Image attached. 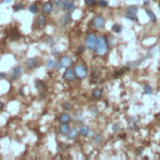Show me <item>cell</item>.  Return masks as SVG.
Listing matches in <instances>:
<instances>
[{
    "label": "cell",
    "mask_w": 160,
    "mask_h": 160,
    "mask_svg": "<svg viewBox=\"0 0 160 160\" xmlns=\"http://www.w3.org/2000/svg\"><path fill=\"white\" fill-rule=\"evenodd\" d=\"M108 50H109V41L106 40L105 36H100L98 39V44H97V48H95L94 51L97 53L98 55L103 56L108 53Z\"/></svg>",
    "instance_id": "6da1fadb"
},
{
    "label": "cell",
    "mask_w": 160,
    "mask_h": 160,
    "mask_svg": "<svg viewBox=\"0 0 160 160\" xmlns=\"http://www.w3.org/2000/svg\"><path fill=\"white\" fill-rule=\"evenodd\" d=\"M98 36L95 34H88L86 38H85V46H86V49L89 50H95V48H97V44H98Z\"/></svg>",
    "instance_id": "7a4b0ae2"
},
{
    "label": "cell",
    "mask_w": 160,
    "mask_h": 160,
    "mask_svg": "<svg viewBox=\"0 0 160 160\" xmlns=\"http://www.w3.org/2000/svg\"><path fill=\"white\" fill-rule=\"evenodd\" d=\"M73 65V59L70 56H68V55H64L61 56L59 60L56 61V69H60V68H70Z\"/></svg>",
    "instance_id": "3957f363"
},
{
    "label": "cell",
    "mask_w": 160,
    "mask_h": 160,
    "mask_svg": "<svg viewBox=\"0 0 160 160\" xmlns=\"http://www.w3.org/2000/svg\"><path fill=\"white\" fill-rule=\"evenodd\" d=\"M75 74H76V78L83 80L88 76V68L84 65V64H76L75 65Z\"/></svg>",
    "instance_id": "277c9868"
},
{
    "label": "cell",
    "mask_w": 160,
    "mask_h": 160,
    "mask_svg": "<svg viewBox=\"0 0 160 160\" xmlns=\"http://www.w3.org/2000/svg\"><path fill=\"white\" fill-rule=\"evenodd\" d=\"M125 18L131 21H138V6L131 5V6L128 8L125 13Z\"/></svg>",
    "instance_id": "5b68a950"
},
{
    "label": "cell",
    "mask_w": 160,
    "mask_h": 160,
    "mask_svg": "<svg viewBox=\"0 0 160 160\" xmlns=\"http://www.w3.org/2000/svg\"><path fill=\"white\" fill-rule=\"evenodd\" d=\"M63 79L68 83H73L74 80L76 79V74H75V69H71V68H66V70L64 71V75Z\"/></svg>",
    "instance_id": "8992f818"
},
{
    "label": "cell",
    "mask_w": 160,
    "mask_h": 160,
    "mask_svg": "<svg viewBox=\"0 0 160 160\" xmlns=\"http://www.w3.org/2000/svg\"><path fill=\"white\" fill-rule=\"evenodd\" d=\"M92 24H93L94 28H97V29H103L104 26H105V19H104V17H101V15H97V17H94V18H93Z\"/></svg>",
    "instance_id": "52a82bcc"
},
{
    "label": "cell",
    "mask_w": 160,
    "mask_h": 160,
    "mask_svg": "<svg viewBox=\"0 0 160 160\" xmlns=\"http://www.w3.org/2000/svg\"><path fill=\"white\" fill-rule=\"evenodd\" d=\"M63 10L65 13H73L75 10V0H64Z\"/></svg>",
    "instance_id": "ba28073f"
},
{
    "label": "cell",
    "mask_w": 160,
    "mask_h": 160,
    "mask_svg": "<svg viewBox=\"0 0 160 160\" xmlns=\"http://www.w3.org/2000/svg\"><path fill=\"white\" fill-rule=\"evenodd\" d=\"M39 64H40L39 58H29V59L26 60V68L30 69V70H33V69L39 66Z\"/></svg>",
    "instance_id": "9c48e42d"
},
{
    "label": "cell",
    "mask_w": 160,
    "mask_h": 160,
    "mask_svg": "<svg viewBox=\"0 0 160 160\" xmlns=\"http://www.w3.org/2000/svg\"><path fill=\"white\" fill-rule=\"evenodd\" d=\"M41 10H43V13L44 14L49 15V14H51L53 12H54V4H53V1H46V3L43 4Z\"/></svg>",
    "instance_id": "30bf717a"
},
{
    "label": "cell",
    "mask_w": 160,
    "mask_h": 160,
    "mask_svg": "<svg viewBox=\"0 0 160 160\" xmlns=\"http://www.w3.org/2000/svg\"><path fill=\"white\" fill-rule=\"evenodd\" d=\"M21 75H23V68H21V66H15L13 70H12L10 78H12L13 80H18Z\"/></svg>",
    "instance_id": "8fae6325"
},
{
    "label": "cell",
    "mask_w": 160,
    "mask_h": 160,
    "mask_svg": "<svg viewBox=\"0 0 160 160\" xmlns=\"http://www.w3.org/2000/svg\"><path fill=\"white\" fill-rule=\"evenodd\" d=\"M46 18L44 17V15H38L36 17V19H35V26L36 28H39V29H41V28H44V26L46 25Z\"/></svg>",
    "instance_id": "7c38bea8"
},
{
    "label": "cell",
    "mask_w": 160,
    "mask_h": 160,
    "mask_svg": "<svg viewBox=\"0 0 160 160\" xmlns=\"http://www.w3.org/2000/svg\"><path fill=\"white\" fill-rule=\"evenodd\" d=\"M79 133H80V135H81L83 138H88L90 135H93L92 129H90L89 126H86V125H81V126H80Z\"/></svg>",
    "instance_id": "4fadbf2b"
},
{
    "label": "cell",
    "mask_w": 160,
    "mask_h": 160,
    "mask_svg": "<svg viewBox=\"0 0 160 160\" xmlns=\"http://www.w3.org/2000/svg\"><path fill=\"white\" fill-rule=\"evenodd\" d=\"M71 20H73L71 13H65V14H64V17L60 19V25L61 26H68L69 24L71 23Z\"/></svg>",
    "instance_id": "5bb4252c"
},
{
    "label": "cell",
    "mask_w": 160,
    "mask_h": 160,
    "mask_svg": "<svg viewBox=\"0 0 160 160\" xmlns=\"http://www.w3.org/2000/svg\"><path fill=\"white\" fill-rule=\"evenodd\" d=\"M69 131H70V126H69V123H60L59 126V133L61 135H68Z\"/></svg>",
    "instance_id": "9a60e30c"
},
{
    "label": "cell",
    "mask_w": 160,
    "mask_h": 160,
    "mask_svg": "<svg viewBox=\"0 0 160 160\" xmlns=\"http://www.w3.org/2000/svg\"><path fill=\"white\" fill-rule=\"evenodd\" d=\"M129 128H130L133 131H138V130H139V119H138V118L129 119Z\"/></svg>",
    "instance_id": "2e32d148"
},
{
    "label": "cell",
    "mask_w": 160,
    "mask_h": 160,
    "mask_svg": "<svg viewBox=\"0 0 160 160\" xmlns=\"http://www.w3.org/2000/svg\"><path fill=\"white\" fill-rule=\"evenodd\" d=\"M59 121L60 123H70L71 121V116H70V114L69 113H66V111H64V113H61L60 115H59Z\"/></svg>",
    "instance_id": "e0dca14e"
},
{
    "label": "cell",
    "mask_w": 160,
    "mask_h": 160,
    "mask_svg": "<svg viewBox=\"0 0 160 160\" xmlns=\"http://www.w3.org/2000/svg\"><path fill=\"white\" fill-rule=\"evenodd\" d=\"M79 134H80L79 129H76V128H73V129H70V131H69V134L66 136L69 138V140H75Z\"/></svg>",
    "instance_id": "ac0fdd59"
},
{
    "label": "cell",
    "mask_w": 160,
    "mask_h": 160,
    "mask_svg": "<svg viewBox=\"0 0 160 160\" xmlns=\"http://www.w3.org/2000/svg\"><path fill=\"white\" fill-rule=\"evenodd\" d=\"M103 141H104V138H103V135H100V134H98V135H94L93 136V143L95 144V145H101L103 144Z\"/></svg>",
    "instance_id": "d6986e66"
},
{
    "label": "cell",
    "mask_w": 160,
    "mask_h": 160,
    "mask_svg": "<svg viewBox=\"0 0 160 160\" xmlns=\"http://www.w3.org/2000/svg\"><path fill=\"white\" fill-rule=\"evenodd\" d=\"M143 92H144L145 95H151L154 93V89H153V86L150 84H145L144 85V88H143Z\"/></svg>",
    "instance_id": "ffe728a7"
},
{
    "label": "cell",
    "mask_w": 160,
    "mask_h": 160,
    "mask_svg": "<svg viewBox=\"0 0 160 160\" xmlns=\"http://www.w3.org/2000/svg\"><path fill=\"white\" fill-rule=\"evenodd\" d=\"M93 97L95 99H100L101 97H103V89H100V88H95L93 90Z\"/></svg>",
    "instance_id": "44dd1931"
},
{
    "label": "cell",
    "mask_w": 160,
    "mask_h": 160,
    "mask_svg": "<svg viewBox=\"0 0 160 160\" xmlns=\"http://www.w3.org/2000/svg\"><path fill=\"white\" fill-rule=\"evenodd\" d=\"M145 13L148 14V17L150 18V20L153 21V23H156V17H155V14H154L151 10H149V9H145Z\"/></svg>",
    "instance_id": "7402d4cb"
},
{
    "label": "cell",
    "mask_w": 160,
    "mask_h": 160,
    "mask_svg": "<svg viewBox=\"0 0 160 160\" xmlns=\"http://www.w3.org/2000/svg\"><path fill=\"white\" fill-rule=\"evenodd\" d=\"M46 66L50 69V70H53V69H56V61L53 60V59H49L46 61Z\"/></svg>",
    "instance_id": "603a6c76"
},
{
    "label": "cell",
    "mask_w": 160,
    "mask_h": 160,
    "mask_svg": "<svg viewBox=\"0 0 160 160\" xmlns=\"http://www.w3.org/2000/svg\"><path fill=\"white\" fill-rule=\"evenodd\" d=\"M29 12L31 14H38L39 13V6L36 4H31L30 6H29Z\"/></svg>",
    "instance_id": "cb8c5ba5"
},
{
    "label": "cell",
    "mask_w": 160,
    "mask_h": 160,
    "mask_svg": "<svg viewBox=\"0 0 160 160\" xmlns=\"http://www.w3.org/2000/svg\"><path fill=\"white\" fill-rule=\"evenodd\" d=\"M35 86L38 90H45V84L43 81H40V80H36L35 81Z\"/></svg>",
    "instance_id": "d4e9b609"
},
{
    "label": "cell",
    "mask_w": 160,
    "mask_h": 160,
    "mask_svg": "<svg viewBox=\"0 0 160 160\" xmlns=\"http://www.w3.org/2000/svg\"><path fill=\"white\" fill-rule=\"evenodd\" d=\"M63 109L64 110H71L73 109V104L70 103V101H64V103H63Z\"/></svg>",
    "instance_id": "484cf974"
},
{
    "label": "cell",
    "mask_w": 160,
    "mask_h": 160,
    "mask_svg": "<svg viewBox=\"0 0 160 160\" xmlns=\"http://www.w3.org/2000/svg\"><path fill=\"white\" fill-rule=\"evenodd\" d=\"M53 4H54V6L56 9H60L63 8V4H64V0H51Z\"/></svg>",
    "instance_id": "4316f807"
},
{
    "label": "cell",
    "mask_w": 160,
    "mask_h": 160,
    "mask_svg": "<svg viewBox=\"0 0 160 160\" xmlns=\"http://www.w3.org/2000/svg\"><path fill=\"white\" fill-rule=\"evenodd\" d=\"M121 30H123V26H121L120 24H114V25H113V31H114V33L120 34Z\"/></svg>",
    "instance_id": "83f0119b"
},
{
    "label": "cell",
    "mask_w": 160,
    "mask_h": 160,
    "mask_svg": "<svg viewBox=\"0 0 160 160\" xmlns=\"http://www.w3.org/2000/svg\"><path fill=\"white\" fill-rule=\"evenodd\" d=\"M23 9H24V4H21V3H17L13 6L14 12H20V10H23Z\"/></svg>",
    "instance_id": "f1b7e54d"
},
{
    "label": "cell",
    "mask_w": 160,
    "mask_h": 160,
    "mask_svg": "<svg viewBox=\"0 0 160 160\" xmlns=\"http://www.w3.org/2000/svg\"><path fill=\"white\" fill-rule=\"evenodd\" d=\"M85 3H86L88 6H95L98 4L97 0H85Z\"/></svg>",
    "instance_id": "f546056e"
},
{
    "label": "cell",
    "mask_w": 160,
    "mask_h": 160,
    "mask_svg": "<svg viewBox=\"0 0 160 160\" xmlns=\"http://www.w3.org/2000/svg\"><path fill=\"white\" fill-rule=\"evenodd\" d=\"M100 81V76L99 75H97V74L95 73H93V79H92V83H99Z\"/></svg>",
    "instance_id": "4dcf8cb0"
},
{
    "label": "cell",
    "mask_w": 160,
    "mask_h": 160,
    "mask_svg": "<svg viewBox=\"0 0 160 160\" xmlns=\"http://www.w3.org/2000/svg\"><path fill=\"white\" fill-rule=\"evenodd\" d=\"M98 5H99V6H101V8H106V6H108V1H106V0H99Z\"/></svg>",
    "instance_id": "1f68e13d"
},
{
    "label": "cell",
    "mask_w": 160,
    "mask_h": 160,
    "mask_svg": "<svg viewBox=\"0 0 160 160\" xmlns=\"http://www.w3.org/2000/svg\"><path fill=\"white\" fill-rule=\"evenodd\" d=\"M120 129H121L120 124H114V125H113V131H114V133H118V131H120Z\"/></svg>",
    "instance_id": "d6a6232c"
},
{
    "label": "cell",
    "mask_w": 160,
    "mask_h": 160,
    "mask_svg": "<svg viewBox=\"0 0 160 160\" xmlns=\"http://www.w3.org/2000/svg\"><path fill=\"white\" fill-rule=\"evenodd\" d=\"M46 43H48V44H49V45H54L55 44V40H54V38H48L46 39Z\"/></svg>",
    "instance_id": "836d02e7"
},
{
    "label": "cell",
    "mask_w": 160,
    "mask_h": 160,
    "mask_svg": "<svg viewBox=\"0 0 160 160\" xmlns=\"http://www.w3.org/2000/svg\"><path fill=\"white\" fill-rule=\"evenodd\" d=\"M85 48H86V46H84V45L79 46V48H78V51H79V53H84V51H85Z\"/></svg>",
    "instance_id": "e575fe53"
},
{
    "label": "cell",
    "mask_w": 160,
    "mask_h": 160,
    "mask_svg": "<svg viewBox=\"0 0 160 160\" xmlns=\"http://www.w3.org/2000/svg\"><path fill=\"white\" fill-rule=\"evenodd\" d=\"M4 108H5V104L3 103L1 100H0V111H1V110H4Z\"/></svg>",
    "instance_id": "d590c367"
},
{
    "label": "cell",
    "mask_w": 160,
    "mask_h": 160,
    "mask_svg": "<svg viewBox=\"0 0 160 160\" xmlns=\"http://www.w3.org/2000/svg\"><path fill=\"white\" fill-rule=\"evenodd\" d=\"M0 78H6V74H5V73H0Z\"/></svg>",
    "instance_id": "8d00e7d4"
},
{
    "label": "cell",
    "mask_w": 160,
    "mask_h": 160,
    "mask_svg": "<svg viewBox=\"0 0 160 160\" xmlns=\"http://www.w3.org/2000/svg\"><path fill=\"white\" fill-rule=\"evenodd\" d=\"M141 153H143V149H138V151H136V154H138V155H140Z\"/></svg>",
    "instance_id": "74e56055"
},
{
    "label": "cell",
    "mask_w": 160,
    "mask_h": 160,
    "mask_svg": "<svg viewBox=\"0 0 160 160\" xmlns=\"http://www.w3.org/2000/svg\"><path fill=\"white\" fill-rule=\"evenodd\" d=\"M93 113H95V114H98L99 111H98V109L97 108H93Z\"/></svg>",
    "instance_id": "f35d334b"
},
{
    "label": "cell",
    "mask_w": 160,
    "mask_h": 160,
    "mask_svg": "<svg viewBox=\"0 0 160 160\" xmlns=\"http://www.w3.org/2000/svg\"><path fill=\"white\" fill-rule=\"evenodd\" d=\"M58 54H59V53H58L56 50H53V55H58Z\"/></svg>",
    "instance_id": "ab89813d"
},
{
    "label": "cell",
    "mask_w": 160,
    "mask_h": 160,
    "mask_svg": "<svg viewBox=\"0 0 160 160\" xmlns=\"http://www.w3.org/2000/svg\"><path fill=\"white\" fill-rule=\"evenodd\" d=\"M61 149H63V145H59V146H58V150H59V151H61Z\"/></svg>",
    "instance_id": "60d3db41"
},
{
    "label": "cell",
    "mask_w": 160,
    "mask_h": 160,
    "mask_svg": "<svg viewBox=\"0 0 160 160\" xmlns=\"http://www.w3.org/2000/svg\"><path fill=\"white\" fill-rule=\"evenodd\" d=\"M1 1H3V3H10L12 0H1Z\"/></svg>",
    "instance_id": "b9f144b4"
}]
</instances>
